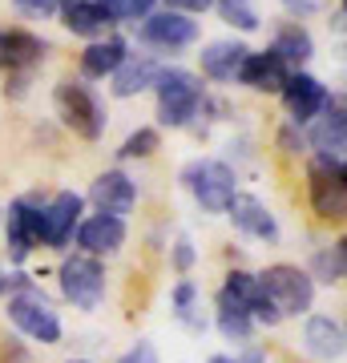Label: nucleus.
<instances>
[{
    "instance_id": "obj_1",
    "label": "nucleus",
    "mask_w": 347,
    "mask_h": 363,
    "mask_svg": "<svg viewBox=\"0 0 347 363\" xmlns=\"http://www.w3.org/2000/svg\"><path fill=\"white\" fill-rule=\"evenodd\" d=\"M154 89H158V121L170 125V130L190 125L206 101L202 77H194L186 69H158Z\"/></svg>"
},
{
    "instance_id": "obj_2",
    "label": "nucleus",
    "mask_w": 347,
    "mask_h": 363,
    "mask_svg": "<svg viewBox=\"0 0 347 363\" xmlns=\"http://www.w3.org/2000/svg\"><path fill=\"white\" fill-rule=\"evenodd\" d=\"M307 198L315 218L323 222H339L347 210V169L343 157L335 154H315L307 162Z\"/></svg>"
},
{
    "instance_id": "obj_3",
    "label": "nucleus",
    "mask_w": 347,
    "mask_h": 363,
    "mask_svg": "<svg viewBox=\"0 0 347 363\" xmlns=\"http://www.w3.org/2000/svg\"><path fill=\"white\" fill-rule=\"evenodd\" d=\"M9 323L21 331V335H28L33 343H45V347H53V343H61V315L53 311L49 295L40 291L37 283L28 286V291H16V295H9Z\"/></svg>"
},
{
    "instance_id": "obj_4",
    "label": "nucleus",
    "mask_w": 347,
    "mask_h": 363,
    "mask_svg": "<svg viewBox=\"0 0 347 363\" xmlns=\"http://www.w3.org/2000/svg\"><path fill=\"white\" fill-rule=\"evenodd\" d=\"M258 286H263V295L275 303V311L291 319V315H307L311 303H315V283H311V274L295 262H275L267 267L263 274H255Z\"/></svg>"
},
{
    "instance_id": "obj_5",
    "label": "nucleus",
    "mask_w": 347,
    "mask_h": 363,
    "mask_svg": "<svg viewBox=\"0 0 347 363\" xmlns=\"http://www.w3.org/2000/svg\"><path fill=\"white\" fill-rule=\"evenodd\" d=\"M53 101H57V113L69 130L77 133L81 142H97L105 133V105L101 97L89 89V85H81V81H61L57 89H53Z\"/></svg>"
},
{
    "instance_id": "obj_6",
    "label": "nucleus",
    "mask_w": 347,
    "mask_h": 363,
    "mask_svg": "<svg viewBox=\"0 0 347 363\" xmlns=\"http://www.w3.org/2000/svg\"><path fill=\"white\" fill-rule=\"evenodd\" d=\"M182 186L194 194V202L206 210V214H226L231 198L238 194V178L226 162H214V157H202V162H190L182 169Z\"/></svg>"
},
{
    "instance_id": "obj_7",
    "label": "nucleus",
    "mask_w": 347,
    "mask_h": 363,
    "mask_svg": "<svg viewBox=\"0 0 347 363\" xmlns=\"http://www.w3.org/2000/svg\"><path fill=\"white\" fill-rule=\"evenodd\" d=\"M61 295L77 307V311H97L105 298V267L93 255H69L61 262Z\"/></svg>"
},
{
    "instance_id": "obj_8",
    "label": "nucleus",
    "mask_w": 347,
    "mask_h": 363,
    "mask_svg": "<svg viewBox=\"0 0 347 363\" xmlns=\"http://www.w3.org/2000/svg\"><path fill=\"white\" fill-rule=\"evenodd\" d=\"M81 206L85 202L73 190L53 194L40 206V247H53V250L69 247V238H73V230H77V222H81Z\"/></svg>"
},
{
    "instance_id": "obj_9",
    "label": "nucleus",
    "mask_w": 347,
    "mask_h": 363,
    "mask_svg": "<svg viewBox=\"0 0 347 363\" xmlns=\"http://www.w3.org/2000/svg\"><path fill=\"white\" fill-rule=\"evenodd\" d=\"M40 206L45 202L37 194L9 202V230H4V238H9V259L13 262H25L33 255V247H40Z\"/></svg>"
},
{
    "instance_id": "obj_10",
    "label": "nucleus",
    "mask_w": 347,
    "mask_h": 363,
    "mask_svg": "<svg viewBox=\"0 0 347 363\" xmlns=\"http://www.w3.org/2000/svg\"><path fill=\"white\" fill-rule=\"evenodd\" d=\"M142 40L154 45V49H166V52H178V49H190L198 40V21H190L186 13H150L142 16Z\"/></svg>"
},
{
    "instance_id": "obj_11",
    "label": "nucleus",
    "mask_w": 347,
    "mask_h": 363,
    "mask_svg": "<svg viewBox=\"0 0 347 363\" xmlns=\"http://www.w3.org/2000/svg\"><path fill=\"white\" fill-rule=\"evenodd\" d=\"M311 145L315 154H335L343 157L347 145V109H343V93H327V105L311 117Z\"/></svg>"
},
{
    "instance_id": "obj_12",
    "label": "nucleus",
    "mask_w": 347,
    "mask_h": 363,
    "mask_svg": "<svg viewBox=\"0 0 347 363\" xmlns=\"http://www.w3.org/2000/svg\"><path fill=\"white\" fill-rule=\"evenodd\" d=\"M73 234H77L81 255H93V259L117 255V250L126 247V218H117V214H93V218L77 222Z\"/></svg>"
},
{
    "instance_id": "obj_13",
    "label": "nucleus",
    "mask_w": 347,
    "mask_h": 363,
    "mask_svg": "<svg viewBox=\"0 0 347 363\" xmlns=\"http://www.w3.org/2000/svg\"><path fill=\"white\" fill-rule=\"evenodd\" d=\"M279 93H283V105L291 113V125H307L311 117L327 105V85L319 77H311V73H299V69L287 77V85Z\"/></svg>"
},
{
    "instance_id": "obj_14",
    "label": "nucleus",
    "mask_w": 347,
    "mask_h": 363,
    "mask_svg": "<svg viewBox=\"0 0 347 363\" xmlns=\"http://www.w3.org/2000/svg\"><path fill=\"white\" fill-rule=\"evenodd\" d=\"M89 202L97 206V214H117V218H126L129 210L138 206V186H133L129 174H121V169H105V174L93 178Z\"/></svg>"
},
{
    "instance_id": "obj_15",
    "label": "nucleus",
    "mask_w": 347,
    "mask_h": 363,
    "mask_svg": "<svg viewBox=\"0 0 347 363\" xmlns=\"http://www.w3.org/2000/svg\"><path fill=\"white\" fill-rule=\"evenodd\" d=\"M287 77H291V65L275 49H267V52H246L234 81H243L246 89L255 93H279L287 85Z\"/></svg>"
},
{
    "instance_id": "obj_16",
    "label": "nucleus",
    "mask_w": 347,
    "mask_h": 363,
    "mask_svg": "<svg viewBox=\"0 0 347 363\" xmlns=\"http://www.w3.org/2000/svg\"><path fill=\"white\" fill-rule=\"evenodd\" d=\"M45 61V40L28 28H0V69L33 73Z\"/></svg>"
},
{
    "instance_id": "obj_17",
    "label": "nucleus",
    "mask_w": 347,
    "mask_h": 363,
    "mask_svg": "<svg viewBox=\"0 0 347 363\" xmlns=\"http://www.w3.org/2000/svg\"><path fill=\"white\" fill-rule=\"evenodd\" d=\"M226 214H231L234 230L250 234L258 242H279V222H275V214L267 210V202H258L255 194H234Z\"/></svg>"
},
{
    "instance_id": "obj_18",
    "label": "nucleus",
    "mask_w": 347,
    "mask_h": 363,
    "mask_svg": "<svg viewBox=\"0 0 347 363\" xmlns=\"http://www.w3.org/2000/svg\"><path fill=\"white\" fill-rule=\"evenodd\" d=\"M126 40L121 37H97L89 40V49L81 52V77L89 81H101V77H114L117 65L126 61Z\"/></svg>"
},
{
    "instance_id": "obj_19",
    "label": "nucleus",
    "mask_w": 347,
    "mask_h": 363,
    "mask_svg": "<svg viewBox=\"0 0 347 363\" xmlns=\"http://www.w3.org/2000/svg\"><path fill=\"white\" fill-rule=\"evenodd\" d=\"M246 52H250V49H246L243 40H210V45L202 49V77H210V81H234Z\"/></svg>"
},
{
    "instance_id": "obj_20",
    "label": "nucleus",
    "mask_w": 347,
    "mask_h": 363,
    "mask_svg": "<svg viewBox=\"0 0 347 363\" xmlns=\"http://www.w3.org/2000/svg\"><path fill=\"white\" fill-rule=\"evenodd\" d=\"M303 343H307L311 355L319 359H339L343 355V323L331 319V315H311L307 327H303Z\"/></svg>"
},
{
    "instance_id": "obj_21",
    "label": "nucleus",
    "mask_w": 347,
    "mask_h": 363,
    "mask_svg": "<svg viewBox=\"0 0 347 363\" xmlns=\"http://www.w3.org/2000/svg\"><path fill=\"white\" fill-rule=\"evenodd\" d=\"M214 323H219L222 339H231V343H246V339L255 335V319H250V311H246L243 303L234 295H226V291H219L214 295Z\"/></svg>"
},
{
    "instance_id": "obj_22",
    "label": "nucleus",
    "mask_w": 347,
    "mask_h": 363,
    "mask_svg": "<svg viewBox=\"0 0 347 363\" xmlns=\"http://www.w3.org/2000/svg\"><path fill=\"white\" fill-rule=\"evenodd\" d=\"M158 61L154 57H126L121 65H117V73L109 81H114V97H138L142 89H150L158 77Z\"/></svg>"
},
{
    "instance_id": "obj_23",
    "label": "nucleus",
    "mask_w": 347,
    "mask_h": 363,
    "mask_svg": "<svg viewBox=\"0 0 347 363\" xmlns=\"http://www.w3.org/2000/svg\"><path fill=\"white\" fill-rule=\"evenodd\" d=\"M109 25H114V21L105 16V9L97 0H73V4H65V28H69L73 37L97 40Z\"/></svg>"
},
{
    "instance_id": "obj_24",
    "label": "nucleus",
    "mask_w": 347,
    "mask_h": 363,
    "mask_svg": "<svg viewBox=\"0 0 347 363\" xmlns=\"http://www.w3.org/2000/svg\"><path fill=\"white\" fill-rule=\"evenodd\" d=\"M270 49L279 52L287 65L299 69V65H307L311 57H315V40H311V33L299 25V21H287V25L275 33V45H270Z\"/></svg>"
},
{
    "instance_id": "obj_25",
    "label": "nucleus",
    "mask_w": 347,
    "mask_h": 363,
    "mask_svg": "<svg viewBox=\"0 0 347 363\" xmlns=\"http://www.w3.org/2000/svg\"><path fill=\"white\" fill-rule=\"evenodd\" d=\"M343 271H347V250H343V238L331 242V247H319L315 259H311V283H327V286H339L343 283Z\"/></svg>"
},
{
    "instance_id": "obj_26",
    "label": "nucleus",
    "mask_w": 347,
    "mask_h": 363,
    "mask_svg": "<svg viewBox=\"0 0 347 363\" xmlns=\"http://www.w3.org/2000/svg\"><path fill=\"white\" fill-rule=\"evenodd\" d=\"M214 9L226 25H234L238 33H255L258 28V9L250 0H214Z\"/></svg>"
},
{
    "instance_id": "obj_27",
    "label": "nucleus",
    "mask_w": 347,
    "mask_h": 363,
    "mask_svg": "<svg viewBox=\"0 0 347 363\" xmlns=\"http://www.w3.org/2000/svg\"><path fill=\"white\" fill-rule=\"evenodd\" d=\"M222 291L238 298V303H243L246 311H250V303H255V298L263 295V291H258V279H255L250 271H243V267H234V271L226 274V286H222Z\"/></svg>"
},
{
    "instance_id": "obj_28",
    "label": "nucleus",
    "mask_w": 347,
    "mask_h": 363,
    "mask_svg": "<svg viewBox=\"0 0 347 363\" xmlns=\"http://www.w3.org/2000/svg\"><path fill=\"white\" fill-rule=\"evenodd\" d=\"M158 145H162V133L150 130V125H142V130H133L126 142H121V150H117V154H121V157H150Z\"/></svg>"
},
{
    "instance_id": "obj_29",
    "label": "nucleus",
    "mask_w": 347,
    "mask_h": 363,
    "mask_svg": "<svg viewBox=\"0 0 347 363\" xmlns=\"http://www.w3.org/2000/svg\"><path fill=\"white\" fill-rule=\"evenodd\" d=\"M170 262H174V271H178V274H186L194 262H198V250H194L190 238H178V242L170 247Z\"/></svg>"
},
{
    "instance_id": "obj_30",
    "label": "nucleus",
    "mask_w": 347,
    "mask_h": 363,
    "mask_svg": "<svg viewBox=\"0 0 347 363\" xmlns=\"http://www.w3.org/2000/svg\"><path fill=\"white\" fill-rule=\"evenodd\" d=\"M117 363H162V359H158V347L150 343V339H138Z\"/></svg>"
},
{
    "instance_id": "obj_31",
    "label": "nucleus",
    "mask_w": 347,
    "mask_h": 363,
    "mask_svg": "<svg viewBox=\"0 0 347 363\" xmlns=\"http://www.w3.org/2000/svg\"><path fill=\"white\" fill-rule=\"evenodd\" d=\"M194 303H198V286H194L190 279H182V283L174 286V311L186 315V311H194Z\"/></svg>"
},
{
    "instance_id": "obj_32",
    "label": "nucleus",
    "mask_w": 347,
    "mask_h": 363,
    "mask_svg": "<svg viewBox=\"0 0 347 363\" xmlns=\"http://www.w3.org/2000/svg\"><path fill=\"white\" fill-rule=\"evenodd\" d=\"M279 150H283V154H307V142H303L299 125H283V130H279Z\"/></svg>"
},
{
    "instance_id": "obj_33",
    "label": "nucleus",
    "mask_w": 347,
    "mask_h": 363,
    "mask_svg": "<svg viewBox=\"0 0 347 363\" xmlns=\"http://www.w3.org/2000/svg\"><path fill=\"white\" fill-rule=\"evenodd\" d=\"M13 4L28 16H53L57 13V0H13Z\"/></svg>"
},
{
    "instance_id": "obj_34",
    "label": "nucleus",
    "mask_w": 347,
    "mask_h": 363,
    "mask_svg": "<svg viewBox=\"0 0 347 363\" xmlns=\"http://www.w3.org/2000/svg\"><path fill=\"white\" fill-rule=\"evenodd\" d=\"M28 286H33V279H28V274H21V271L0 274V295H16V291H28Z\"/></svg>"
},
{
    "instance_id": "obj_35",
    "label": "nucleus",
    "mask_w": 347,
    "mask_h": 363,
    "mask_svg": "<svg viewBox=\"0 0 347 363\" xmlns=\"http://www.w3.org/2000/svg\"><path fill=\"white\" fill-rule=\"evenodd\" d=\"M158 0H126V21H138V16H150Z\"/></svg>"
},
{
    "instance_id": "obj_36",
    "label": "nucleus",
    "mask_w": 347,
    "mask_h": 363,
    "mask_svg": "<svg viewBox=\"0 0 347 363\" xmlns=\"http://www.w3.org/2000/svg\"><path fill=\"white\" fill-rule=\"evenodd\" d=\"M210 4H214V0H170V9H174V13H206V9H210Z\"/></svg>"
},
{
    "instance_id": "obj_37",
    "label": "nucleus",
    "mask_w": 347,
    "mask_h": 363,
    "mask_svg": "<svg viewBox=\"0 0 347 363\" xmlns=\"http://www.w3.org/2000/svg\"><path fill=\"white\" fill-rule=\"evenodd\" d=\"M283 4H287V9H291V13H303V16H307V13H315V9H319V0H283Z\"/></svg>"
},
{
    "instance_id": "obj_38",
    "label": "nucleus",
    "mask_w": 347,
    "mask_h": 363,
    "mask_svg": "<svg viewBox=\"0 0 347 363\" xmlns=\"http://www.w3.org/2000/svg\"><path fill=\"white\" fill-rule=\"evenodd\" d=\"M238 363H267V355H263L258 347H250V351H246V355H243Z\"/></svg>"
},
{
    "instance_id": "obj_39",
    "label": "nucleus",
    "mask_w": 347,
    "mask_h": 363,
    "mask_svg": "<svg viewBox=\"0 0 347 363\" xmlns=\"http://www.w3.org/2000/svg\"><path fill=\"white\" fill-rule=\"evenodd\" d=\"M210 363H238V359H226V355H214Z\"/></svg>"
},
{
    "instance_id": "obj_40",
    "label": "nucleus",
    "mask_w": 347,
    "mask_h": 363,
    "mask_svg": "<svg viewBox=\"0 0 347 363\" xmlns=\"http://www.w3.org/2000/svg\"><path fill=\"white\" fill-rule=\"evenodd\" d=\"M69 363H89V359H69Z\"/></svg>"
},
{
    "instance_id": "obj_41",
    "label": "nucleus",
    "mask_w": 347,
    "mask_h": 363,
    "mask_svg": "<svg viewBox=\"0 0 347 363\" xmlns=\"http://www.w3.org/2000/svg\"><path fill=\"white\" fill-rule=\"evenodd\" d=\"M57 4H73V0H57Z\"/></svg>"
},
{
    "instance_id": "obj_42",
    "label": "nucleus",
    "mask_w": 347,
    "mask_h": 363,
    "mask_svg": "<svg viewBox=\"0 0 347 363\" xmlns=\"http://www.w3.org/2000/svg\"><path fill=\"white\" fill-rule=\"evenodd\" d=\"M0 222H4V210H0Z\"/></svg>"
},
{
    "instance_id": "obj_43",
    "label": "nucleus",
    "mask_w": 347,
    "mask_h": 363,
    "mask_svg": "<svg viewBox=\"0 0 347 363\" xmlns=\"http://www.w3.org/2000/svg\"><path fill=\"white\" fill-rule=\"evenodd\" d=\"M0 274H4V271H0Z\"/></svg>"
}]
</instances>
